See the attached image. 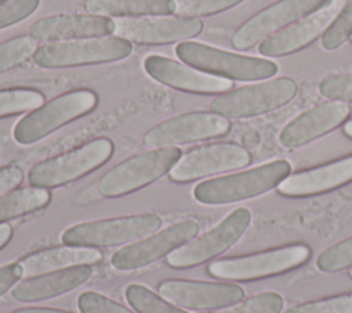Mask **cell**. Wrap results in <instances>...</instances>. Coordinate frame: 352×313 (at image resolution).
Listing matches in <instances>:
<instances>
[{
  "label": "cell",
  "instance_id": "6da1fadb",
  "mask_svg": "<svg viewBox=\"0 0 352 313\" xmlns=\"http://www.w3.org/2000/svg\"><path fill=\"white\" fill-rule=\"evenodd\" d=\"M290 170L287 161H271L249 170L201 181L195 185L192 195L204 205H226L250 199L278 187Z\"/></svg>",
  "mask_w": 352,
  "mask_h": 313
},
{
  "label": "cell",
  "instance_id": "7a4b0ae2",
  "mask_svg": "<svg viewBox=\"0 0 352 313\" xmlns=\"http://www.w3.org/2000/svg\"><path fill=\"white\" fill-rule=\"evenodd\" d=\"M175 52L188 66L227 80L257 81L278 73V65L270 59L234 54L198 41H182Z\"/></svg>",
  "mask_w": 352,
  "mask_h": 313
},
{
  "label": "cell",
  "instance_id": "3957f363",
  "mask_svg": "<svg viewBox=\"0 0 352 313\" xmlns=\"http://www.w3.org/2000/svg\"><path fill=\"white\" fill-rule=\"evenodd\" d=\"M98 100V95L87 88L65 92L21 118L14 128V139L22 146L37 143L60 126L95 110Z\"/></svg>",
  "mask_w": 352,
  "mask_h": 313
},
{
  "label": "cell",
  "instance_id": "277c9868",
  "mask_svg": "<svg viewBox=\"0 0 352 313\" xmlns=\"http://www.w3.org/2000/svg\"><path fill=\"white\" fill-rule=\"evenodd\" d=\"M113 151L114 146L110 139H94L74 150L36 163L28 173V181L40 188L65 185L104 165Z\"/></svg>",
  "mask_w": 352,
  "mask_h": 313
},
{
  "label": "cell",
  "instance_id": "5b68a950",
  "mask_svg": "<svg viewBox=\"0 0 352 313\" xmlns=\"http://www.w3.org/2000/svg\"><path fill=\"white\" fill-rule=\"evenodd\" d=\"M180 156L177 147L153 148L133 155L106 172L98 183V191L106 198L135 192L169 173Z\"/></svg>",
  "mask_w": 352,
  "mask_h": 313
},
{
  "label": "cell",
  "instance_id": "8992f818",
  "mask_svg": "<svg viewBox=\"0 0 352 313\" xmlns=\"http://www.w3.org/2000/svg\"><path fill=\"white\" fill-rule=\"evenodd\" d=\"M162 218L154 213L81 222L67 228L60 239L73 247H110L139 240L158 231Z\"/></svg>",
  "mask_w": 352,
  "mask_h": 313
},
{
  "label": "cell",
  "instance_id": "52a82bcc",
  "mask_svg": "<svg viewBox=\"0 0 352 313\" xmlns=\"http://www.w3.org/2000/svg\"><path fill=\"white\" fill-rule=\"evenodd\" d=\"M132 44L120 37H98L43 44L36 48L33 60L44 69H65L107 63L125 59Z\"/></svg>",
  "mask_w": 352,
  "mask_h": 313
},
{
  "label": "cell",
  "instance_id": "ba28073f",
  "mask_svg": "<svg viewBox=\"0 0 352 313\" xmlns=\"http://www.w3.org/2000/svg\"><path fill=\"white\" fill-rule=\"evenodd\" d=\"M297 93V84L289 77L272 78L236 88L214 97L212 113L226 118H248L274 111L289 103Z\"/></svg>",
  "mask_w": 352,
  "mask_h": 313
},
{
  "label": "cell",
  "instance_id": "9c48e42d",
  "mask_svg": "<svg viewBox=\"0 0 352 313\" xmlns=\"http://www.w3.org/2000/svg\"><path fill=\"white\" fill-rule=\"evenodd\" d=\"M311 257L307 244H290L268 251L219 259L208 266L209 275L224 280L249 281L280 275L302 265Z\"/></svg>",
  "mask_w": 352,
  "mask_h": 313
},
{
  "label": "cell",
  "instance_id": "30bf717a",
  "mask_svg": "<svg viewBox=\"0 0 352 313\" xmlns=\"http://www.w3.org/2000/svg\"><path fill=\"white\" fill-rule=\"evenodd\" d=\"M250 220L252 214L246 207L232 210L212 229L172 251L166 258L168 265L184 269L201 265L220 255L239 240L248 229Z\"/></svg>",
  "mask_w": 352,
  "mask_h": 313
},
{
  "label": "cell",
  "instance_id": "8fae6325",
  "mask_svg": "<svg viewBox=\"0 0 352 313\" xmlns=\"http://www.w3.org/2000/svg\"><path fill=\"white\" fill-rule=\"evenodd\" d=\"M330 0H278L242 23L232 36V47L246 51L301 18L318 11Z\"/></svg>",
  "mask_w": 352,
  "mask_h": 313
},
{
  "label": "cell",
  "instance_id": "7c38bea8",
  "mask_svg": "<svg viewBox=\"0 0 352 313\" xmlns=\"http://www.w3.org/2000/svg\"><path fill=\"white\" fill-rule=\"evenodd\" d=\"M230 130L226 117L208 111H191L168 118L153 126L143 137L148 148H166L224 136Z\"/></svg>",
  "mask_w": 352,
  "mask_h": 313
},
{
  "label": "cell",
  "instance_id": "4fadbf2b",
  "mask_svg": "<svg viewBox=\"0 0 352 313\" xmlns=\"http://www.w3.org/2000/svg\"><path fill=\"white\" fill-rule=\"evenodd\" d=\"M246 148L230 141L212 143L190 150L169 170V178L176 183H188L205 176L241 169L250 163Z\"/></svg>",
  "mask_w": 352,
  "mask_h": 313
},
{
  "label": "cell",
  "instance_id": "5bb4252c",
  "mask_svg": "<svg viewBox=\"0 0 352 313\" xmlns=\"http://www.w3.org/2000/svg\"><path fill=\"white\" fill-rule=\"evenodd\" d=\"M114 23L116 37L142 45H164L186 41L198 36L204 29V23L198 18L168 15L118 18Z\"/></svg>",
  "mask_w": 352,
  "mask_h": 313
},
{
  "label": "cell",
  "instance_id": "9a60e30c",
  "mask_svg": "<svg viewBox=\"0 0 352 313\" xmlns=\"http://www.w3.org/2000/svg\"><path fill=\"white\" fill-rule=\"evenodd\" d=\"M199 225L192 220L176 222L148 237L136 240L111 255V266L118 270H136L169 255L198 233Z\"/></svg>",
  "mask_w": 352,
  "mask_h": 313
},
{
  "label": "cell",
  "instance_id": "2e32d148",
  "mask_svg": "<svg viewBox=\"0 0 352 313\" xmlns=\"http://www.w3.org/2000/svg\"><path fill=\"white\" fill-rule=\"evenodd\" d=\"M346 1L348 0H330L318 11L261 41L258 52L263 56H283L304 49L320 34L323 36Z\"/></svg>",
  "mask_w": 352,
  "mask_h": 313
},
{
  "label": "cell",
  "instance_id": "e0dca14e",
  "mask_svg": "<svg viewBox=\"0 0 352 313\" xmlns=\"http://www.w3.org/2000/svg\"><path fill=\"white\" fill-rule=\"evenodd\" d=\"M158 292L168 302L186 309H217L239 302L242 287L231 283H209L186 279H168L158 284Z\"/></svg>",
  "mask_w": 352,
  "mask_h": 313
},
{
  "label": "cell",
  "instance_id": "ac0fdd59",
  "mask_svg": "<svg viewBox=\"0 0 352 313\" xmlns=\"http://www.w3.org/2000/svg\"><path fill=\"white\" fill-rule=\"evenodd\" d=\"M144 71L155 81L190 93L214 95L232 88V81L204 73L162 55H148L143 60Z\"/></svg>",
  "mask_w": 352,
  "mask_h": 313
},
{
  "label": "cell",
  "instance_id": "d6986e66",
  "mask_svg": "<svg viewBox=\"0 0 352 313\" xmlns=\"http://www.w3.org/2000/svg\"><path fill=\"white\" fill-rule=\"evenodd\" d=\"M116 23L109 16L94 14H59L41 18L30 25L29 36L36 41H72L96 38L114 33Z\"/></svg>",
  "mask_w": 352,
  "mask_h": 313
},
{
  "label": "cell",
  "instance_id": "ffe728a7",
  "mask_svg": "<svg viewBox=\"0 0 352 313\" xmlns=\"http://www.w3.org/2000/svg\"><path fill=\"white\" fill-rule=\"evenodd\" d=\"M349 111V106L338 100L314 106L282 128L279 143L286 148L301 147L340 126L348 118Z\"/></svg>",
  "mask_w": 352,
  "mask_h": 313
},
{
  "label": "cell",
  "instance_id": "44dd1931",
  "mask_svg": "<svg viewBox=\"0 0 352 313\" xmlns=\"http://www.w3.org/2000/svg\"><path fill=\"white\" fill-rule=\"evenodd\" d=\"M352 181V154L333 162L287 176L279 185L285 196H312L323 194Z\"/></svg>",
  "mask_w": 352,
  "mask_h": 313
},
{
  "label": "cell",
  "instance_id": "7402d4cb",
  "mask_svg": "<svg viewBox=\"0 0 352 313\" xmlns=\"http://www.w3.org/2000/svg\"><path fill=\"white\" fill-rule=\"evenodd\" d=\"M92 275L89 265H76L60 270L28 277L19 281L11 291L12 298L19 302H37L63 295L81 284Z\"/></svg>",
  "mask_w": 352,
  "mask_h": 313
},
{
  "label": "cell",
  "instance_id": "603a6c76",
  "mask_svg": "<svg viewBox=\"0 0 352 313\" xmlns=\"http://www.w3.org/2000/svg\"><path fill=\"white\" fill-rule=\"evenodd\" d=\"M102 253L92 247H54L36 251L26 255L18 264L22 268L23 277H33L54 270L76 266V265H91L100 261Z\"/></svg>",
  "mask_w": 352,
  "mask_h": 313
},
{
  "label": "cell",
  "instance_id": "cb8c5ba5",
  "mask_svg": "<svg viewBox=\"0 0 352 313\" xmlns=\"http://www.w3.org/2000/svg\"><path fill=\"white\" fill-rule=\"evenodd\" d=\"M88 14L102 16H154L175 14V0H85Z\"/></svg>",
  "mask_w": 352,
  "mask_h": 313
},
{
  "label": "cell",
  "instance_id": "d4e9b609",
  "mask_svg": "<svg viewBox=\"0 0 352 313\" xmlns=\"http://www.w3.org/2000/svg\"><path fill=\"white\" fill-rule=\"evenodd\" d=\"M51 199L45 188L26 187L0 196V224L44 207Z\"/></svg>",
  "mask_w": 352,
  "mask_h": 313
},
{
  "label": "cell",
  "instance_id": "484cf974",
  "mask_svg": "<svg viewBox=\"0 0 352 313\" xmlns=\"http://www.w3.org/2000/svg\"><path fill=\"white\" fill-rule=\"evenodd\" d=\"M125 299L139 313H187L142 284L126 286Z\"/></svg>",
  "mask_w": 352,
  "mask_h": 313
},
{
  "label": "cell",
  "instance_id": "4316f807",
  "mask_svg": "<svg viewBox=\"0 0 352 313\" xmlns=\"http://www.w3.org/2000/svg\"><path fill=\"white\" fill-rule=\"evenodd\" d=\"M44 103V95L32 88H8L0 91V118L34 110Z\"/></svg>",
  "mask_w": 352,
  "mask_h": 313
},
{
  "label": "cell",
  "instance_id": "83f0119b",
  "mask_svg": "<svg viewBox=\"0 0 352 313\" xmlns=\"http://www.w3.org/2000/svg\"><path fill=\"white\" fill-rule=\"evenodd\" d=\"M36 51V40L22 34L0 43V74L23 63Z\"/></svg>",
  "mask_w": 352,
  "mask_h": 313
},
{
  "label": "cell",
  "instance_id": "f1b7e54d",
  "mask_svg": "<svg viewBox=\"0 0 352 313\" xmlns=\"http://www.w3.org/2000/svg\"><path fill=\"white\" fill-rule=\"evenodd\" d=\"M245 0H175V14L183 18L209 16L230 10Z\"/></svg>",
  "mask_w": 352,
  "mask_h": 313
},
{
  "label": "cell",
  "instance_id": "f546056e",
  "mask_svg": "<svg viewBox=\"0 0 352 313\" xmlns=\"http://www.w3.org/2000/svg\"><path fill=\"white\" fill-rule=\"evenodd\" d=\"M352 36V0H348L333 23L323 33L320 44L324 49L333 51L341 47Z\"/></svg>",
  "mask_w": 352,
  "mask_h": 313
},
{
  "label": "cell",
  "instance_id": "4dcf8cb0",
  "mask_svg": "<svg viewBox=\"0 0 352 313\" xmlns=\"http://www.w3.org/2000/svg\"><path fill=\"white\" fill-rule=\"evenodd\" d=\"M285 313H352V292L300 303L289 308Z\"/></svg>",
  "mask_w": 352,
  "mask_h": 313
},
{
  "label": "cell",
  "instance_id": "1f68e13d",
  "mask_svg": "<svg viewBox=\"0 0 352 313\" xmlns=\"http://www.w3.org/2000/svg\"><path fill=\"white\" fill-rule=\"evenodd\" d=\"M283 308V298L274 291L257 294L231 308L214 313H279Z\"/></svg>",
  "mask_w": 352,
  "mask_h": 313
},
{
  "label": "cell",
  "instance_id": "d6a6232c",
  "mask_svg": "<svg viewBox=\"0 0 352 313\" xmlns=\"http://www.w3.org/2000/svg\"><path fill=\"white\" fill-rule=\"evenodd\" d=\"M352 265V237L333 244L319 254L316 266L322 272H337Z\"/></svg>",
  "mask_w": 352,
  "mask_h": 313
},
{
  "label": "cell",
  "instance_id": "836d02e7",
  "mask_svg": "<svg viewBox=\"0 0 352 313\" xmlns=\"http://www.w3.org/2000/svg\"><path fill=\"white\" fill-rule=\"evenodd\" d=\"M77 306L81 313H135L96 291L81 292L77 298Z\"/></svg>",
  "mask_w": 352,
  "mask_h": 313
},
{
  "label": "cell",
  "instance_id": "e575fe53",
  "mask_svg": "<svg viewBox=\"0 0 352 313\" xmlns=\"http://www.w3.org/2000/svg\"><path fill=\"white\" fill-rule=\"evenodd\" d=\"M40 0H0V30L30 16Z\"/></svg>",
  "mask_w": 352,
  "mask_h": 313
},
{
  "label": "cell",
  "instance_id": "d590c367",
  "mask_svg": "<svg viewBox=\"0 0 352 313\" xmlns=\"http://www.w3.org/2000/svg\"><path fill=\"white\" fill-rule=\"evenodd\" d=\"M319 92L329 99L352 103V73L329 76L319 82Z\"/></svg>",
  "mask_w": 352,
  "mask_h": 313
},
{
  "label": "cell",
  "instance_id": "8d00e7d4",
  "mask_svg": "<svg viewBox=\"0 0 352 313\" xmlns=\"http://www.w3.org/2000/svg\"><path fill=\"white\" fill-rule=\"evenodd\" d=\"M23 170L19 166L8 165L0 167V196L8 194L23 181Z\"/></svg>",
  "mask_w": 352,
  "mask_h": 313
},
{
  "label": "cell",
  "instance_id": "74e56055",
  "mask_svg": "<svg viewBox=\"0 0 352 313\" xmlns=\"http://www.w3.org/2000/svg\"><path fill=\"white\" fill-rule=\"evenodd\" d=\"M21 277H23V273L18 262L0 266V297L12 288L21 280Z\"/></svg>",
  "mask_w": 352,
  "mask_h": 313
},
{
  "label": "cell",
  "instance_id": "f35d334b",
  "mask_svg": "<svg viewBox=\"0 0 352 313\" xmlns=\"http://www.w3.org/2000/svg\"><path fill=\"white\" fill-rule=\"evenodd\" d=\"M10 313H73L63 309H55V308H19Z\"/></svg>",
  "mask_w": 352,
  "mask_h": 313
},
{
  "label": "cell",
  "instance_id": "ab89813d",
  "mask_svg": "<svg viewBox=\"0 0 352 313\" xmlns=\"http://www.w3.org/2000/svg\"><path fill=\"white\" fill-rule=\"evenodd\" d=\"M12 237V228L7 224H0V250L10 242Z\"/></svg>",
  "mask_w": 352,
  "mask_h": 313
},
{
  "label": "cell",
  "instance_id": "60d3db41",
  "mask_svg": "<svg viewBox=\"0 0 352 313\" xmlns=\"http://www.w3.org/2000/svg\"><path fill=\"white\" fill-rule=\"evenodd\" d=\"M344 133L352 139V119L346 121L345 125H344Z\"/></svg>",
  "mask_w": 352,
  "mask_h": 313
},
{
  "label": "cell",
  "instance_id": "b9f144b4",
  "mask_svg": "<svg viewBox=\"0 0 352 313\" xmlns=\"http://www.w3.org/2000/svg\"><path fill=\"white\" fill-rule=\"evenodd\" d=\"M349 276H351V277H352V268H351V269H349Z\"/></svg>",
  "mask_w": 352,
  "mask_h": 313
},
{
  "label": "cell",
  "instance_id": "7bdbcfd3",
  "mask_svg": "<svg viewBox=\"0 0 352 313\" xmlns=\"http://www.w3.org/2000/svg\"><path fill=\"white\" fill-rule=\"evenodd\" d=\"M351 41H352V36H351Z\"/></svg>",
  "mask_w": 352,
  "mask_h": 313
}]
</instances>
